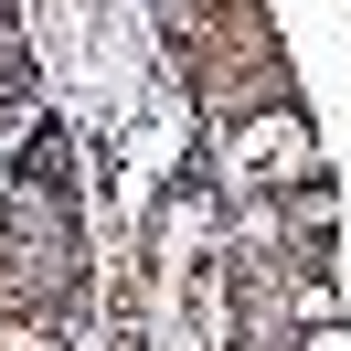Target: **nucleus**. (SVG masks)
I'll use <instances>...</instances> for the list:
<instances>
[{"label":"nucleus","mask_w":351,"mask_h":351,"mask_svg":"<svg viewBox=\"0 0 351 351\" xmlns=\"http://www.w3.org/2000/svg\"><path fill=\"white\" fill-rule=\"evenodd\" d=\"M245 149H256V160H287V171H298V160H308V138H298V117H256V128H245Z\"/></svg>","instance_id":"f257e3e1"},{"label":"nucleus","mask_w":351,"mask_h":351,"mask_svg":"<svg viewBox=\"0 0 351 351\" xmlns=\"http://www.w3.org/2000/svg\"><path fill=\"white\" fill-rule=\"evenodd\" d=\"M0 351H53V319H11V330H0Z\"/></svg>","instance_id":"f03ea898"},{"label":"nucleus","mask_w":351,"mask_h":351,"mask_svg":"<svg viewBox=\"0 0 351 351\" xmlns=\"http://www.w3.org/2000/svg\"><path fill=\"white\" fill-rule=\"evenodd\" d=\"M308 351H351V330H308Z\"/></svg>","instance_id":"7ed1b4c3"}]
</instances>
